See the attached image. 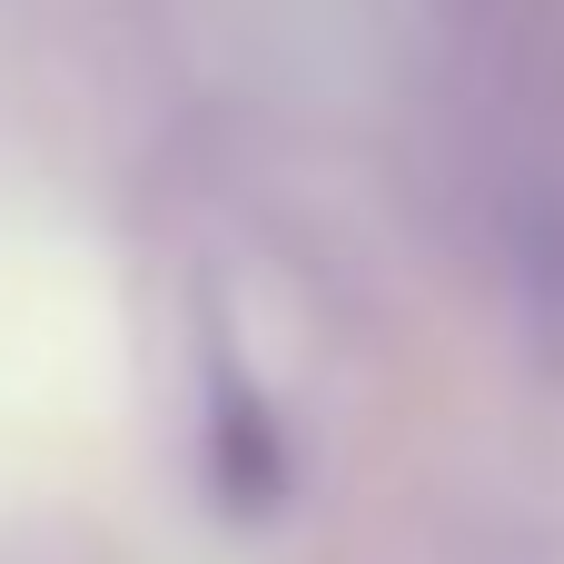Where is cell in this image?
I'll use <instances>...</instances> for the list:
<instances>
[{
  "label": "cell",
  "mask_w": 564,
  "mask_h": 564,
  "mask_svg": "<svg viewBox=\"0 0 564 564\" xmlns=\"http://www.w3.org/2000/svg\"><path fill=\"white\" fill-rule=\"evenodd\" d=\"M218 486L238 506H268L278 496V436H268V416H258V397L238 377H218Z\"/></svg>",
  "instance_id": "cell-1"
}]
</instances>
